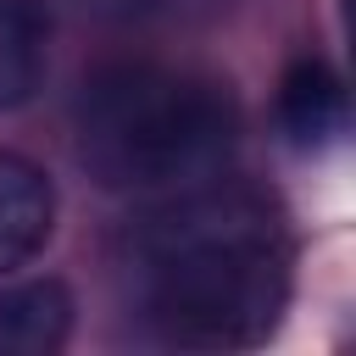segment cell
I'll return each mask as SVG.
<instances>
[{
  "label": "cell",
  "mask_w": 356,
  "mask_h": 356,
  "mask_svg": "<svg viewBox=\"0 0 356 356\" xmlns=\"http://www.w3.org/2000/svg\"><path fill=\"white\" fill-rule=\"evenodd\" d=\"M139 323L178 350H250L289 306V234L245 184L172 189L122 234Z\"/></svg>",
  "instance_id": "1"
},
{
  "label": "cell",
  "mask_w": 356,
  "mask_h": 356,
  "mask_svg": "<svg viewBox=\"0 0 356 356\" xmlns=\"http://www.w3.org/2000/svg\"><path fill=\"white\" fill-rule=\"evenodd\" d=\"M72 134L78 161L100 189L172 195L222 172L239 145V106L206 72L167 61H106L78 89Z\"/></svg>",
  "instance_id": "2"
},
{
  "label": "cell",
  "mask_w": 356,
  "mask_h": 356,
  "mask_svg": "<svg viewBox=\"0 0 356 356\" xmlns=\"http://www.w3.org/2000/svg\"><path fill=\"white\" fill-rule=\"evenodd\" d=\"M56 234V184L28 161L0 150V278L28 267Z\"/></svg>",
  "instance_id": "3"
},
{
  "label": "cell",
  "mask_w": 356,
  "mask_h": 356,
  "mask_svg": "<svg viewBox=\"0 0 356 356\" xmlns=\"http://www.w3.org/2000/svg\"><path fill=\"white\" fill-rule=\"evenodd\" d=\"M350 122V100H345V78L323 61V56H300L284 83H278V128L295 150H323L345 134Z\"/></svg>",
  "instance_id": "4"
},
{
  "label": "cell",
  "mask_w": 356,
  "mask_h": 356,
  "mask_svg": "<svg viewBox=\"0 0 356 356\" xmlns=\"http://www.w3.org/2000/svg\"><path fill=\"white\" fill-rule=\"evenodd\" d=\"M72 334V295L61 278H28L0 289V356H50Z\"/></svg>",
  "instance_id": "5"
},
{
  "label": "cell",
  "mask_w": 356,
  "mask_h": 356,
  "mask_svg": "<svg viewBox=\"0 0 356 356\" xmlns=\"http://www.w3.org/2000/svg\"><path fill=\"white\" fill-rule=\"evenodd\" d=\"M50 0H0V117L22 111L50 67Z\"/></svg>",
  "instance_id": "6"
},
{
  "label": "cell",
  "mask_w": 356,
  "mask_h": 356,
  "mask_svg": "<svg viewBox=\"0 0 356 356\" xmlns=\"http://www.w3.org/2000/svg\"><path fill=\"white\" fill-rule=\"evenodd\" d=\"M111 6H122V11H139V6H150V0H111Z\"/></svg>",
  "instance_id": "7"
}]
</instances>
